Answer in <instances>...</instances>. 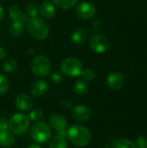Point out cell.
<instances>
[{
  "label": "cell",
  "instance_id": "obj_1",
  "mask_svg": "<svg viewBox=\"0 0 147 148\" xmlns=\"http://www.w3.org/2000/svg\"><path fill=\"white\" fill-rule=\"evenodd\" d=\"M26 28L29 33L38 40L46 39L49 34V27L48 23L41 17L36 16L28 19Z\"/></svg>",
  "mask_w": 147,
  "mask_h": 148
},
{
  "label": "cell",
  "instance_id": "obj_2",
  "mask_svg": "<svg viewBox=\"0 0 147 148\" xmlns=\"http://www.w3.org/2000/svg\"><path fill=\"white\" fill-rule=\"evenodd\" d=\"M67 135L70 142L76 147H85L91 140L89 130L81 125H75L69 127Z\"/></svg>",
  "mask_w": 147,
  "mask_h": 148
},
{
  "label": "cell",
  "instance_id": "obj_3",
  "mask_svg": "<svg viewBox=\"0 0 147 148\" xmlns=\"http://www.w3.org/2000/svg\"><path fill=\"white\" fill-rule=\"evenodd\" d=\"M29 118L24 114H15L9 121V128L13 134L22 135L29 128Z\"/></svg>",
  "mask_w": 147,
  "mask_h": 148
},
{
  "label": "cell",
  "instance_id": "obj_4",
  "mask_svg": "<svg viewBox=\"0 0 147 148\" xmlns=\"http://www.w3.org/2000/svg\"><path fill=\"white\" fill-rule=\"evenodd\" d=\"M61 70L68 77H77L81 75L83 66L81 62L75 57L66 58L61 64Z\"/></svg>",
  "mask_w": 147,
  "mask_h": 148
},
{
  "label": "cell",
  "instance_id": "obj_5",
  "mask_svg": "<svg viewBox=\"0 0 147 148\" xmlns=\"http://www.w3.org/2000/svg\"><path fill=\"white\" fill-rule=\"evenodd\" d=\"M30 134L32 139L36 142L42 144L49 140L51 136V130L46 123L42 121H36L33 124Z\"/></svg>",
  "mask_w": 147,
  "mask_h": 148
},
{
  "label": "cell",
  "instance_id": "obj_6",
  "mask_svg": "<svg viewBox=\"0 0 147 148\" xmlns=\"http://www.w3.org/2000/svg\"><path fill=\"white\" fill-rule=\"evenodd\" d=\"M31 70L37 77H46L50 71L49 59L42 55L37 56L31 62Z\"/></svg>",
  "mask_w": 147,
  "mask_h": 148
},
{
  "label": "cell",
  "instance_id": "obj_7",
  "mask_svg": "<svg viewBox=\"0 0 147 148\" xmlns=\"http://www.w3.org/2000/svg\"><path fill=\"white\" fill-rule=\"evenodd\" d=\"M89 48L96 53H105L110 48V41L103 35L96 34L90 38Z\"/></svg>",
  "mask_w": 147,
  "mask_h": 148
},
{
  "label": "cell",
  "instance_id": "obj_8",
  "mask_svg": "<svg viewBox=\"0 0 147 148\" xmlns=\"http://www.w3.org/2000/svg\"><path fill=\"white\" fill-rule=\"evenodd\" d=\"M75 11H76V15L80 18L88 20L94 16L96 10H95L94 5L92 4L91 3L82 2L76 6Z\"/></svg>",
  "mask_w": 147,
  "mask_h": 148
},
{
  "label": "cell",
  "instance_id": "obj_9",
  "mask_svg": "<svg viewBox=\"0 0 147 148\" xmlns=\"http://www.w3.org/2000/svg\"><path fill=\"white\" fill-rule=\"evenodd\" d=\"M126 82L125 75L120 72L111 73L107 78V85L111 90H119L120 89Z\"/></svg>",
  "mask_w": 147,
  "mask_h": 148
},
{
  "label": "cell",
  "instance_id": "obj_10",
  "mask_svg": "<svg viewBox=\"0 0 147 148\" xmlns=\"http://www.w3.org/2000/svg\"><path fill=\"white\" fill-rule=\"evenodd\" d=\"M49 122L50 127L57 132H62L67 128V120L61 114L55 113L49 117Z\"/></svg>",
  "mask_w": 147,
  "mask_h": 148
},
{
  "label": "cell",
  "instance_id": "obj_11",
  "mask_svg": "<svg viewBox=\"0 0 147 148\" xmlns=\"http://www.w3.org/2000/svg\"><path fill=\"white\" fill-rule=\"evenodd\" d=\"M91 110L84 105H78L74 108L72 111L73 118L79 122L88 121L91 118Z\"/></svg>",
  "mask_w": 147,
  "mask_h": 148
},
{
  "label": "cell",
  "instance_id": "obj_12",
  "mask_svg": "<svg viewBox=\"0 0 147 148\" xmlns=\"http://www.w3.org/2000/svg\"><path fill=\"white\" fill-rule=\"evenodd\" d=\"M15 103L16 108L21 111H29L33 107V101L32 99L25 95V94H20L16 97Z\"/></svg>",
  "mask_w": 147,
  "mask_h": 148
},
{
  "label": "cell",
  "instance_id": "obj_13",
  "mask_svg": "<svg viewBox=\"0 0 147 148\" xmlns=\"http://www.w3.org/2000/svg\"><path fill=\"white\" fill-rule=\"evenodd\" d=\"M30 94L34 97H41L48 91V84L45 81L39 80L32 83L30 86Z\"/></svg>",
  "mask_w": 147,
  "mask_h": 148
},
{
  "label": "cell",
  "instance_id": "obj_14",
  "mask_svg": "<svg viewBox=\"0 0 147 148\" xmlns=\"http://www.w3.org/2000/svg\"><path fill=\"white\" fill-rule=\"evenodd\" d=\"M39 12H40V15L43 18L49 19V18L53 17L55 13V5L53 4L52 2H50L49 0H45L41 3L40 8H39Z\"/></svg>",
  "mask_w": 147,
  "mask_h": 148
},
{
  "label": "cell",
  "instance_id": "obj_15",
  "mask_svg": "<svg viewBox=\"0 0 147 148\" xmlns=\"http://www.w3.org/2000/svg\"><path fill=\"white\" fill-rule=\"evenodd\" d=\"M88 35H89V32L88 29H83V28H79L73 32L71 36V40L75 44H81L87 41Z\"/></svg>",
  "mask_w": 147,
  "mask_h": 148
},
{
  "label": "cell",
  "instance_id": "obj_16",
  "mask_svg": "<svg viewBox=\"0 0 147 148\" xmlns=\"http://www.w3.org/2000/svg\"><path fill=\"white\" fill-rule=\"evenodd\" d=\"M25 27L26 26H24L18 21L13 20V23H11L9 29V35L13 38H17L23 33Z\"/></svg>",
  "mask_w": 147,
  "mask_h": 148
},
{
  "label": "cell",
  "instance_id": "obj_17",
  "mask_svg": "<svg viewBox=\"0 0 147 148\" xmlns=\"http://www.w3.org/2000/svg\"><path fill=\"white\" fill-rule=\"evenodd\" d=\"M15 142L14 134L8 130L0 132V146L3 147H8L13 145Z\"/></svg>",
  "mask_w": 147,
  "mask_h": 148
},
{
  "label": "cell",
  "instance_id": "obj_18",
  "mask_svg": "<svg viewBox=\"0 0 147 148\" xmlns=\"http://www.w3.org/2000/svg\"><path fill=\"white\" fill-rule=\"evenodd\" d=\"M68 142L64 136L59 134L54 136L49 144V148H67Z\"/></svg>",
  "mask_w": 147,
  "mask_h": 148
},
{
  "label": "cell",
  "instance_id": "obj_19",
  "mask_svg": "<svg viewBox=\"0 0 147 148\" xmlns=\"http://www.w3.org/2000/svg\"><path fill=\"white\" fill-rule=\"evenodd\" d=\"M88 86L87 82H85L84 80L79 79L75 82L74 91L77 95L79 96L85 95L88 93Z\"/></svg>",
  "mask_w": 147,
  "mask_h": 148
},
{
  "label": "cell",
  "instance_id": "obj_20",
  "mask_svg": "<svg viewBox=\"0 0 147 148\" xmlns=\"http://www.w3.org/2000/svg\"><path fill=\"white\" fill-rule=\"evenodd\" d=\"M54 5L62 10H68L75 7L78 0H51Z\"/></svg>",
  "mask_w": 147,
  "mask_h": 148
},
{
  "label": "cell",
  "instance_id": "obj_21",
  "mask_svg": "<svg viewBox=\"0 0 147 148\" xmlns=\"http://www.w3.org/2000/svg\"><path fill=\"white\" fill-rule=\"evenodd\" d=\"M16 67H17V62L13 58L8 59L3 65V71H5L7 73H11V72L15 71L16 69Z\"/></svg>",
  "mask_w": 147,
  "mask_h": 148
},
{
  "label": "cell",
  "instance_id": "obj_22",
  "mask_svg": "<svg viewBox=\"0 0 147 148\" xmlns=\"http://www.w3.org/2000/svg\"><path fill=\"white\" fill-rule=\"evenodd\" d=\"M38 11H39L38 7L34 3H29L25 6V14L27 16H29V17L36 16L37 15Z\"/></svg>",
  "mask_w": 147,
  "mask_h": 148
},
{
  "label": "cell",
  "instance_id": "obj_23",
  "mask_svg": "<svg viewBox=\"0 0 147 148\" xmlns=\"http://www.w3.org/2000/svg\"><path fill=\"white\" fill-rule=\"evenodd\" d=\"M9 86H10V82L8 78L5 75L0 74V95H4L8 91Z\"/></svg>",
  "mask_w": 147,
  "mask_h": 148
},
{
  "label": "cell",
  "instance_id": "obj_24",
  "mask_svg": "<svg viewBox=\"0 0 147 148\" xmlns=\"http://www.w3.org/2000/svg\"><path fill=\"white\" fill-rule=\"evenodd\" d=\"M115 148H138L136 144L129 140V139H123L121 140H120L117 144Z\"/></svg>",
  "mask_w": 147,
  "mask_h": 148
},
{
  "label": "cell",
  "instance_id": "obj_25",
  "mask_svg": "<svg viewBox=\"0 0 147 148\" xmlns=\"http://www.w3.org/2000/svg\"><path fill=\"white\" fill-rule=\"evenodd\" d=\"M81 76L82 77V80H84L85 82H91L94 79L95 73L92 69H86L82 70Z\"/></svg>",
  "mask_w": 147,
  "mask_h": 148
},
{
  "label": "cell",
  "instance_id": "obj_26",
  "mask_svg": "<svg viewBox=\"0 0 147 148\" xmlns=\"http://www.w3.org/2000/svg\"><path fill=\"white\" fill-rule=\"evenodd\" d=\"M42 111L39 108H35L33 109L29 114V120H32V121H39L42 117Z\"/></svg>",
  "mask_w": 147,
  "mask_h": 148
},
{
  "label": "cell",
  "instance_id": "obj_27",
  "mask_svg": "<svg viewBox=\"0 0 147 148\" xmlns=\"http://www.w3.org/2000/svg\"><path fill=\"white\" fill-rule=\"evenodd\" d=\"M20 14H21L20 9L16 5H11L9 8V15L12 20H15Z\"/></svg>",
  "mask_w": 147,
  "mask_h": 148
},
{
  "label": "cell",
  "instance_id": "obj_28",
  "mask_svg": "<svg viewBox=\"0 0 147 148\" xmlns=\"http://www.w3.org/2000/svg\"><path fill=\"white\" fill-rule=\"evenodd\" d=\"M136 146L138 148H147V139L144 136H140L137 139Z\"/></svg>",
  "mask_w": 147,
  "mask_h": 148
},
{
  "label": "cell",
  "instance_id": "obj_29",
  "mask_svg": "<svg viewBox=\"0 0 147 148\" xmlns=\"http://www.w3.org/2000/svg\"><path fill=\"white\" fill-rule=\"evenodd\" d=\"M9 128V122L4 118H0V132L6 131Z\"/></svg>",
  "mask_w": 147,
  "mask_h": 148
},
{
  "label": "cell",
  "instance_id": "obj_30",
  "mask_svg": "<svg viewBox=\"0 0 147 148\" xmlns=\"http://www.w3.org/2000/svg\"><path fill=\"white\" fill-rule=\"evenodd\" d=\"M51 79H52V81H53L54 82L58 83V82H60L62 81V75H61L58 72H55V73H54V74L51 75Z\"/></svg>",
  "mask_w": 147,
  "mask_h": 148
},
{
  "label": "cell",
  "instance_id": "obj_31",
  "mask_svg": "<svg viewBox=\"0 0 147 148\" xmlns=\"http://www.w3.org/2000/svg\"><path fill=\"white\" fill-rule=\"evenodd\" d=\"M5 56H6V51H5V49L3 48L0 47V61L3 60V59H4Z\"/></svg>",
  "mask_w": 147,
  "mask_h": 148
},
{
  "label": "cell",
  "instance_id": "obj_32",
  "mask_svg": "<svg viewBox=\"0 0 147 148\" xmlns=\"http://www.w3.org/2000/svg\"><path fill=\"white\" fill-rule=\"evenodd\" d=\"M3 8H2V6L0 5V22L3 20Z\"/></svg>",
  "mask_w": 147,
  "mask_h": 148
},
{
  "label": "cell",
  "instance_id": "obj_33",
  "mask_svg": "<svg viewBox=\"0 0 147 148\" xmlns=\"http://www.w3.org/2000/svg\"><path fill=\"white\" fill-rule=\"evenodd\" d=\"M28 148H42V147H39L38 145H35V144H33V145L29 146Z\"/></svg>",
  "mask_w": 147,
  "mask_h": 148
}]
</instances>
